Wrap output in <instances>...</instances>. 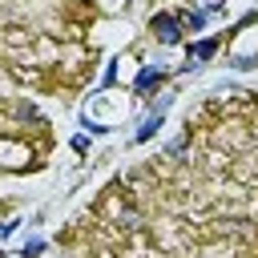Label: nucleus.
<instances>
[{"label":"nucleus","mask_w":258,"mask_h":258,"mask_svg":"<svg viewBox=\"0 0 258 258\" xmlns=\"http://www.w3.org/2000/svg\"><path fill=\"white\" fill-rule=\"evenodd\" d=\"M153 36H157L161 44H177V40H181V28H177L173 16H153Z\"/></svg>","instance_id":"1"},{"label":"nucleus","mask_w":258,"mask_h":258,"mask_svg":"<svg viewBox=\"0 0 258 258\" xmlns=\"http://www.w3.org/2000/svg\"><path fill=\"white\" fill-rule=\"evenodd\" d=\"M194 56H198V60L214 56V40H198V44H194Z\"/></svg>","instance_id":"2"},{"label":"nucleus","mask_w":258,"mask_h":258,"mask_svg":"<svg viewBox=\"0 0 258 258\" xmlns=\"http://www.w3.org/2000/svg\"><path fill=\"white\" fill-rule=\"evenodd\" d=\"M157 125H161V117H149V121H145V129H141L137 137H141V141H145V137H153V129H157Z\"/></svg>","instance_id":"3"},{"label":"nucleus","mask_w":258,"mask_h":258,"mask_svg":"<svg viewBox=\"0 0 258 258\" xmlns=\"http://www.w3.org/2000/svg\"><path fill=\"white\" fill-rule=\"evenodd\" d=\"M153 81H157V73H153V69H145V73L137 77V89H145V85H153Z\"/></svg>","instance_id":"4"}]
</instances>
